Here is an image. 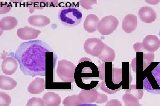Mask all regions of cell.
<instances>
[{"mask_svg": "<svg viewBox=\"0 0 160 106\" xmlns=\"http://www.w3.org/2000/svg\"><path fill=\"white\" fill-rule=\"evenodd\" d=\"M25 76H44L54 69L58 55L45 42L37 40L22 43L15 53Z\"/></svg>", "mask_w": 160, "mask_h": 106, "instance_id": "6da1fadb", "label": "cell"}, {"mask_svg": "<svg viewBox=\"0 0 160 106\" xmlns=\"http://www.w3.org/2000/svg\"><path fill=\"white\" fill-rule=\"evenodd\" d=\"M74 80L78 87L82 90H96L102 83L99 67L89 58H81L75 71Z\"/></svg>", "mask_w": 160, "mask_h": 106, "instance_id": "7a4b0ae2", "label": "cell"}, {"mask_svg": "<svg viewBox=\"0 0 160 106\" xmlns=\"http://www.w3.org/2000/svg\"><path fill=\"white\" fill-rule=\"evenodd\" d=\"M99 67L101 76V89L113 94L122 89V70L115 68L112 62H105Z\"/></svg>", "mask_w": 160, "mask_h": 106, "instance_id": "3957f363", "label": "cell"}, {"mask_svg": "<svg viewBox=\"0 0 160 106\" xmlns=\"http://www.w3.org/2000/svg\"><path fill=\"white\" fill-rule=\"evenodd\" d=\"M143 87L149 93L160 95V62H152L143 71Z\"/></svg>", "mask_w": 160, "mask_h": 106, "instance_id": "277c9868", "label": "cell"}, {"mask_svg": "<svg viewBox=\"0 0 160 106\" xmlns=\"http://www.w3.org/2000/svg\"><path fill=\"white\" fill-rule=\"evenodd\" d=\"M60 21L67 26H77L80 23L83 18V14L77 7H64L60 10L59 13Z\"/></svg>", "mask_w": 160, "mask_h": 106, "instance_id": "5b68a950", "label": "cell"}, {"mask_svg": "<svg viewBox=\"0 0 160 106\" xmlns=\"http://www.w3.org/2000/svg\"><path fill=\"white\" fill-rule=\"evenodd\" d=\"M76 67L70 61L65 59L61 60L58 62L57 74L59 78L65 83H74V73Z\"/></svg>", "mask_w": 160, "mask_h": 106, "instance_id": "8992f818", "label": "cell"}, {"mask_svg": "<svg viewBox=\"0 0 160 106\" xmlns=\"http://www.w3.org/2000/svg\"><path fill=\"white\" fill-rule=\"evenodd\" d=\"M119 23V20L114 16H105L98 23V32L102 35H110L117 29Z\"/></svg>", "mask_w": 160, "mask_h": 106, "instance_id": "52a82bcc", "label": "cell"}, {"mask_svg": "<svg viewBox=\"0 0 160 106\" xmlns=\"http://www.w3.org/2000/svg\"><path fill=\"white\" fill-rule=\"evenodd\" d=\"M3 59L1 65L3 72L7 75H11L15 73L17 69L18 63L17 60L15 57L13 52H4L1 56Z\"/></svg>", "mask_w": 160, "mask_h": 106, "instance_id": "ba28073f", "label": "cell"}, {"mask_svg": "<svg viewBox=\"0 0 160 106\" xmlns=\"http://www.w3.org/2000/svg\"><path fill=\"white\" fill-rule=\"evenodd\" d=\"M104 46V43L99 39L91 38L85 41L84 49L88 54L98 57L102 52Z\"/></svg>", "mask_w": 160, "mask_h": 106, "instance_id": "9c48e42d", "label": "cell"}, {"mask_svg": "<svg viewBox=\"0 0 160 106\" xmlns=\"http://www.w3.org/2000/svg\"><path fill=\"white\" fill-rule=\"evenodd\" d=\"M41 31L29 26L19 28L17 30L18 37L23 40H30L35 39L40 35Z\"/></svg>", "mask_w": 160, "mask_h": 106, "instance_id": "30bf717a", "label": "cell"}, {"mask_svg": "<svg viewBox=\"0 0 160 106\" xmlns=\"http://www.w3.org/2000/svg\"><path fill=\"white\" fill-rule=\"evenodd\" d=\"M143 48L147 51L154 53L160 47V41L156 35H149L146 36L142 43Z\"/></svg>", "mask_w": 160, "mask_h": 106, "instance_id": "8fae6325", "label": "cell"}, {"mask_svg": "<svg viewBox=\"0 0 160 106\" xmlns=\"http://www.w3.org/2000/svg\"><path fill=\"white\" fill-rule=\"evenodd\" d=\"M139 17L142 21L146 23H151L156 20V12L149 7H142L139 10Z\"/></svg>", "mask_w": 160, "mask_h": 106, "instance_id": "7c38bea8", "label": "cell"}, {"mask_svg": "<svg viewBox=\"0 0 160 106\" xmlns=\"http://www.w3.org/2000/svg\"><path fill=\"white\" fill-rule=\"evenodd\" d=\"M138 25L137 16L134 14H128L124 18L122 28L127 33L130 34L135 31Z\"/></svg>", "mask_w": 160, "mask_h": 106, "instance_id": "4fadbf2b", "label": "cell"}, {"mask_svg": "<svg viewBox=\"0 0 160 106\" xmlns=\"http://www.w3.org/2000/svg\"><path fill=\"white\" fill-rule=\"evenodd\" d=\"M45 89V81L43 78L37 77L29 84L28 91L32 94H38L44 92Z\"/></svg>", "mask_w": 160, "mask_h": 106, "instance_id": "5bb4252c", "label": "cell"}, {"mask_svg": "<svg viewBox=\"0 0 160 106\" xmlns=\"http://www.w3.org/2000/svg\"><path fill=\"white\" fill-rule=\"evenodd\" d=\"M99 21V19L96 15L93 14L88 15L85 19L83 27L86 32H95L98 30Z\"/></svg>", "mask_w": 160, "mask_h": 106, "instance_id": "9a60e30c", "label": "cell"}, {"mask_svg": "<svg viewBox=\"0 0 160 106\" xmlns=\"http://www.w3.org/2000/svg\"><path fill=\"white\" fill-rule=\"evenodd\" d=\"M122 89H129L132 81L129 62H122Z\"/></svg>", "mask_w": 160, "mask_h": 106, "instance_id": "2e32d148", "label": "cell"}, {"mask_svg": "<svg viewBox=\"0 0 160 106\" xmlns=\"http://www.w3.org/2000/svg\"><path fill=\"white\" fill-rule=\"evenodd\" d=\"M44 106H59L61 103V97L53 92H48L42 97Z\"/></svg>", "mask_w": 160, "mask_h": 106, "instance_id": "e0dca14e", "label": "cell"}, {"mask_svg": "<svg viewBox=\"0 0 160 106\" xmlns=\"http://www.w3.org/2000/svg\"><path fill=\"white\" fill-rule=\"evenodd\" d=\"M28 22L32 26L36 27H44L50 23V18L41 15H34L30 16Z\"/></svg>", "mask_w": 160, "mask_h": 106, "instance_id": "ac0fdd59", "label": "cell"}, {"mask_svg": "<svg viewBox=\"0 0 160 106\" xmlns=\"http://www.w3.org/2000/svg\"><path fill=\"white\" fill-rule=\"evenodd\" d=\"M18 21L15 17H6L0 21L1 31L10 30L16 27L18 25Z\"/></svg>", "mask_w": 160, "mask_h": 106, "instance_id": "d6986e66", "label": "cell"}, {"mask_svg": "<svg viewBox=\"0 0 160 106\" xmlns=\"http://www.w3.org/2000/svg\"><path fill=\"white\" fill-rule=\"evenodd\" d=\"M98 58L103 62H112L116 58V53L111 48L104 44V48Z\"/></svg>", "mask_w": 160, "mask_h": 106, "instance_id": "ffe728a7", "label": "cell"}, {"mask_svg": "<svg viewBox=\"0 0 160 106\" xmlns=\"http://www.w3.org/2000/svg\"><path fill=\"white\" fill-rule=\"evenodd\" d=\"M17 82L13 79L7 76H0V88L4 90H11L17 86Z\"/></svg>", "mask_w": 160, "mask_h": 106, "instance_id": "44dd1931", "label": "cell"}, {"mask_svg": "<svg viewBox=\"0 0 160 106\" xmlns=\"http://www.w3.org/2000/svg\"><path fill=\"white\" fill-rule=\"evenodd\" d=\"M65 106H77L82 104L79 101V95H72L66 97L63 101Z\"/></svg>", "mask_w": 160, "mask_h": 106, "instance_id": "7402d4cb", "label": "cell"}, {"mask_svg": "<svg viewBox=\"0 0 160 106\" xmlns=\"http://www.w3.org/2000/svg\"><path fill=\"white\" fill-rule=\"evenodd\" d=\"M11 102L10 95L4 92H0V106H9Z\"/></svg>", "mask_w": 160, "mask_h": 106, "instance_id": "603a6c76", "label": "cell"}, {"mask_svg": "<svg viewBox=\"0 0 160 106\" xmlns=\"http://www.w3.org/2000/svg\"><path fill=\"white\" fill-rule=\"evenodd\" d=\"M26 106H44V104L41 98L33 97L28 101Z\"/></svg>", "mask_w": 160, "mask_h": 106, "instance_id": "cb8c5ba5", "label": "cell"}, {"mask_svg": "<svg viewBox=\"0 0 160 106\" xmlns=\"http://www.w3.org/2000/svg\"><path fill=\"white\" fill-rule=\"evenodd\" d=\"M80 2L82 7L88 10L92 9V5L97 4V1H80Z\"/></svg>", "mask_w": 160, "mask_h": 106, "instance_id": "d4e9b609", "label": "cell"}, {"mask_svg": "<svg viewBox=\"0 0 160 106\" xmlns=\"http://www.w3.org/2000/svg\"><path fill=\"white\" fill-rule=\"evenodd\" d=\"M11 7L7 2L1 3V14H4L8 12L11 10Z\"/></svg>", "mask_w": 160, "mask_h": 106, "instance_id": "484cf974", "label": "cell"}, {"mask_svg": "<svg viewBox=\"0 0 160 106\" xmlns=\"http://www.w3.org/2000/svg\"><path fill=\"white\" fill-rule=\"evenodd\" d=\"M77 106H98L97 105V104H89V103H85V104H80V105H78Z\"/></svg>", "mask_w": 160, "mask_h": 106, "instance_id": "4316f807", "label": "cell"}, {"mask_svg": "<svg viewBox=\"0 0 160 106\" xmlns=\"http://www.w3.org/2000/svg\"><path fill=\"white\" fill-rule=\"evenodd\" d=\"M159 36H160V31H159Z\"/></svg>", "mask_w": 160, "mask_h": 106, "instance_id": "83f0119b", "label": "cell"}]
</instances>
